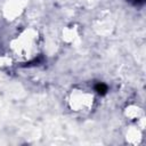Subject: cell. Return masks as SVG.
<instances>
[{"label":"cell","mask_w":146,"mask_h":146,"mask_svg":"<svg viewBox=\"0 0 146 146\" xmlns=\"http://www.w3.org/2000/svg\"><path fill=\"white\" fill-rule=\"evenodd\" d=\"M95 89H96V91H97L98 94H100V95H104V94L107 91V87H106L104 83H98V84L95 87Z\"/></svg>","instance_id":"6da1fadb"}]
</instances>
